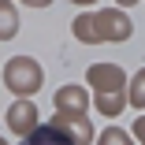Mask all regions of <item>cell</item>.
Returning a JSON list of instances; mask_svg holds the SVG:
<instances>
[{
	"instance_id": "cell-1",
	"label": "cell",
	"mask_w": 145,
	"mask_h": 145,
	"mask_svg": "<svg viewBox=\"0 0 145 145\" xmlns=\"http://www.w3.org/2000/svg\"><path fill=\"white\" fill-rule=\"evenodd\" d=\"M89 82L97 86V108L104 115H119L123 101H127V93H123V86H127L123 71L115 63H97V67H89Z\"/></svg>"
},
{
	"instance_id": "cell-2",
	"label": "cell",
	"mask_w": 145,
	"mask_h": 145,
	"mask_svg": "<svg viewBox=\"0 0 145 145\" xmlns=\"http://www.w3.org/2000/svg\"><path fill=\"white\" fill-rule=\"evenodd\" d=\"M74 34L82 41H127L130 37V19L123 11H101V15H82L74 19Z\"/></svg>"
},
{
	"instance_id": "cell-3",
	"label": "cell",
	"mask_w": 145,
	"mask_h": 145,
	"mask_svg": "<svg viewBox=\"0 0 145 145\" xmlns=\"http://www.w3.org/2000/svg\"><path fill=\"white\" fill-rule=\"evenodd\" d=\"M4 82L11 86L19 97H22V93L30 97L34 89H41V82H45V78H41V67H37L34 60H22V56H19V60H11V63L4 67Z\"/></svg>"
},
{
	"instance_id": "cell-4",
	"label": "cell",
	"mask_w": 145,
	"mask_h": 145,
	"mask_svg": "<svg viewBox=\"0 0 145 145\" xmlns=\"http://www.w3.org/2000/svg\"><path fill=\"white\" fill-rule=\"evenodd\" d=\"M8 123H11V130L15 134H30L34 127H37V108L30 104V101H15L11 104V112H8Z\"/></svg>"
},
{
	"instance_id": "cell-5",
	"label": "cell",
	"mask_w": 145,
	"mask_h": 145,
	"mask_svg": "<svg viewBox=\"0 0 145 145\" xmlns=\"http://www.w3.org/2000/svg\"><path fill=\"white\" fill-rule=\"evenodd\" d=\"M56 127H60L74 145H82V141H89L93 138V127H89V119H86V115H56Z\"/></svg>"
},
{
	"instance_id": "cell-6",
	"label": "cell",
	"mask_w": 145,
	"mask_h": 145,
	"mask_svg": "<svg viewBox=\"0 0 145 145\" xmlns=\"http://www.w3.org/2000/svg\"><path fill=\"white\" fill-rule=\"evenodd\" d=\"M22 145H74L56 123H45V127H34L30 134L22 138Z\"/></svg>"
},
{
	"instance_id": "cell-7",
	"label": "cell",
	"mask_w": 145,
	"mask_h": 145,
	"mask_svg": "<svg viewBox=\"0 0 145 145\" xmlns=\"http://www.w3.org/2000/svg\"><path fill=\"white\" fill-rule=\"evenodd\" d=\"M56 108L63 115H82L86 112V89L82 86H67V89L56 93Z\"/></svg>"
},
{
	"instance_id": "cell-8",
	"label": "cell",
	"mask_w": 145,
	"mask_h": 145,
	"mask_svg": "<svg viewBox=\"0 0 145 145\" xmlns=\"http://www.w3.org/2000/svg\"><path fill=\"white\" fill-rule=\"evenodd\" d=\"M15 30H19V19H15V8L8 4V0H0V41H8V37H15Z\"/></svg>"
},
{
	"instance_id": "cell-9",
	"label": "cell",
	"mask_w": 145,
	"mask_h": 145,
	"mask_svg": "<svg viewBox=\"0 0 145 145\" xmlns=\"http://www.w3.org/2000/svg\"><path fill=\"white\" fill-rule=\"evenodd\" d=\"M130 101L138 104V108H145V67L134 74V82H130Z\"/></svg>"
},
{
	"instance_id": "cell-10",
	"label": "cell",
	"mask_w": 145,
	"mask_h": 145,
	"mask_svg": "<svg viewBox=\"0 0 145 145\" xmlns=\"http://www.w3.org/2000/svg\"><path fill=\"white\" fill-rule=\"evenodd\" d=\"M101 145H130V141H127L123 130H104L101 134Z\"/></svg>"
},
{
	"instance_id": "cell-11",
	"label": "cell",
	"mask_w": 145,
	"mask_h": 145,
	"mask_svg": "<svg viewBox=\"0 0 145 145\" xmlns=\"http://www.w3.org/2000/svg\"><path fill=\"white\" fill-rule=\"evenodd\" d=\"M134 134H138V138H141V145H145V115H141V119L134 123Z\"/></svg>"
},
{
	"instance_id": "cell-12",
	"label": "cell",
	"mask_w": 145,
	"mask_h": 145,
	"mask_svg": "<svg viewBox=\"0 0 145 145\" xmlns=\"http://www.w3.org/2000/svg\"><path fill=\"white\" fill-rule=\"evenodd\" d=\"M22 4H34V8H45V4H52V0H22Z\"/></svg>"
},
{
	"instance_id": "cell-13",
	"label": "cell",
	"mask_w": 145,
	"mask_h": 145,
	"mask_svg": "<svg viewBox=\"0 0 145 145\" xmlns=\"http://www.w3.org/2000/svg\"><path fill=\"white\" fill-rule=\"evenodd\" d=\"M74 4H93V0H74Z\"/></svg>"
},
{
	"instance_id": "cell-14",
	"label": "cell",
	"mask_w": 145,
	"mask_h": 145,
	"mask_svg": "<svg viewBox=\"0 0 145 145\" xmlns=\"http://www.w3.org/2000/svg\"><path fill=\"white\" fill-rule=\"evenodd\" d=\"M119 4H134V0H119Z\"/></svg>"
},
{
	"instance_id": "cell-15",
	"label": "cell",
	"mask_w": 145,
	"mask_h": 145,
	"mask_svg": "<svg viewBox=\"0 0 145 145\" xmlns=\"http://www.w3.org/2000/svg\"><path fill=\"white\" fill-rule=\"evenodd\" d=\"M0 145H4V141H0Z\"/></svg>"
}]
</instances>
